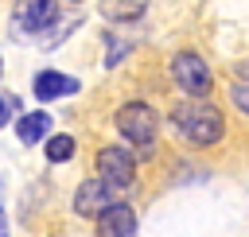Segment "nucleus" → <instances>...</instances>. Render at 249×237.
Returning <instances> with one entry per match:
<instances>
[{
    "label": "nucleus",
    "mask_w": 249,
    "mask_h": 237,
    "mask_svg": "<svg viewBox=\"0 0 249 237\" xmlns=\"http://www.w3.org/2000/svg\"><path fill=\"white\" fill-rule=\"evenodd\" d=\"M16 113H19V101H16V97H4V101H0V120L8 124Z\"/></svg>",
    "instance_id": "nucleus-13"
},
{
    "label": "nucleus",
    "mask_w": 249,
    "mask_h": 237,
    "mask_svg": "<svg viewBox=\"0 0 249 237\" xmlns=\"http://www.w3.org/2000/svg\"><path fill=\"white\" fill-rule=\"evenodd\" d=\"M97 229H101V237H132V233H136V214H132V206H124V202L109 206V210L97 218Z\"/></svg>",
    "instance_id": "nucleus-7"
},
{
    "label": "nucleus",
    "mask_w": 249,
    "mask_h": 237,
    "mask_svg": "<svg viewBox=\"0 0 249 237\" xmlns=\"http://www.w3.org/2000/svg\"><path fill=\"white\" fill-rule=\"evenodd\" d=\"M117 132H121L124 140L148 148V144L156 140V132H160V117H156L152 105H144V101H128V105L117 109Z\"/></svg>",
    "instance_id": "nucleus-2"
},
{
    "label": "nucleus",
    "mask_w": 249,
    "mask_h": 237,
    "mask_svg": "<svg viewBox=\"0 0 249 237\" xmlns=\"http://www.w3.org/2000/svg\"><path fill=\"white\" fill-rule=\"evenodd\" d=\"M74 155V140L70 136H51L47 140V159L51 163H62V159H70Z\"/></svg>",
    "instance_id": "nucleus-11"
},
{
    "label": "nucleus",
    "mask_w": 249,
    "mask_h": 237,
    "mask_svg": "<svg viewBox=\"0 0 249 237\" xmlns=\"http://www.w3.org/2000/svg\"><path fill=\"white\" fill-rule=\"evenodd\" d=\"M97 171L113 190H128L132 179H136V163L124 148H101L97 152Z\"/></svg>",
    "instance_id": "nucleus-4"
},
{
    "label": "nucleus",
    "mask_w": 249,
    "mask_h": 237,
    "mask_svg": "<svg viewBox=\"0 0 249 237\" xmlns=\"http://www.w3.org/2000/svg\"><path fill=\"white\" fill-rule=\"evenodd\" d=\"M101 12L109 19H132L144 12V0H101Z\"/></svg>",
    "instance_id": "nucleus-10"
},
{
    "label": "nucleus",
    "mask_w": 249,
    "mask_h": 237,
    "mask_svg": "<svg viewBox=\"0 0 249 237\" xmlns=\"http://www.w3.org/2000/svg\"><path fill=\"white\" fill-rule=\"evenodd\" d=\"M171 74H175L179 89L191 93V101H198V97L210 93V66H206L195 51H179V54L171 58Z\"/></svg>",
    "instance_id": "nucleus-3"
},
{
    "label": "nucleus",
    "mask_w": 249,
    "mask_h": 237,
    "mask_svg": "<svg viewBox=\"0 0 249 237\" xmlns=\"http://www.w3.org/2000/svg\"><path fill=\"white\" fill-rule=\"evenodd\" d=\"M171 120H175V128L191 140V144H198V148H206V144H218L222 140V113L214 109V105H206V101H183L175 113H171Z\"/></svg>",
    "instance_id": "nucleus-1"
},
{
    "label": "nucleus",
    "mask_w": 249,
    "mask_h": 237,
    "mask_svg": "<svg viewBox=\"0 0 249 237\" xmlns=\"http://www.w3.org/2000/svg\"><path fill=\"white\" fill-rule=\"evenodd\" d=\"M233 105L249 117V82H237V85H233Z\"/></svg>",
    "instance_id": "nucleus-12"
},
{
    "label": "nucleus",
    "mask_w": 249,
    "mask_h": 237,
    "mask_svg": "<svg viewBox=\"0 0 249 237\" xmlns=\"http://www.w3.org/2000/svg\"><path fill=\"white\" fill-rule=\"evenodd\" d=\"M16 132H19L23 144H39V140L51 132V117H47V113H27V117L16 120Z\"/></svg>",
    "instance_id": "nucleus-9"
},
{
    "label": "nucleus",
    "mask_w": 249,
    "mask_h": 237,
    "mask_svg": "<svg viewBox=\"0 0 249 237\" xmlns=\"http://www.w3.org/2000/svg\"><path fill=\"white\" fill-rule=\"evenodd\" d=\"M12 16L19 31H43L58 19V0H19Z\"/></svg>",
    "instance_id": "nucleus-6"
},
{
    "label": "nucleus",
    "mask_w": 249,
    "mask_h": 237,
    "mask_svg": "<svg viewBox=\"0 0 249 237\" xmlns=\"http://www.w3.org/2000/svg\"><path fill=\"white\" fill-rule=\"evenodd\" d=\"M74 89H78V82H74V78H66V74H54V70L35 74V97H39V101H54V97L74 93Z\"/></svg>",
    "instance_id": "nucleus-8"
},
{
    "label": "nucleus",
    "mask_w": 249,
    "mask_h": 237,
    "mask_svg": "<svg viewBox=\"0 0 249 237\" xmlns=\"http://www.w3.org/2000/svg\"><path fill=\"white\" fill-rule=\"evenodd\" d=\"M241 82H249V58L241 62Z\"/></svg>",
    "instance_id": "nucleus-14"
},
{
    "label": "nucleus",
    "mask_w": 249,
    "mask_h": 237,
    "mask_svg": "<svg viewBox=\"0 0 249 237\" xmlns=\"http://www.w3.org/2000/svg\"><path fill=\"white\" fill-rule=\"evenodd\" d=\"M109 206H117V202H113V190H109L105 179H89V183H82L78 194H74V210H78L82 218H101Z\"/></svg>",
    "instance_id": "nucleus-5"
}]
</instances>
